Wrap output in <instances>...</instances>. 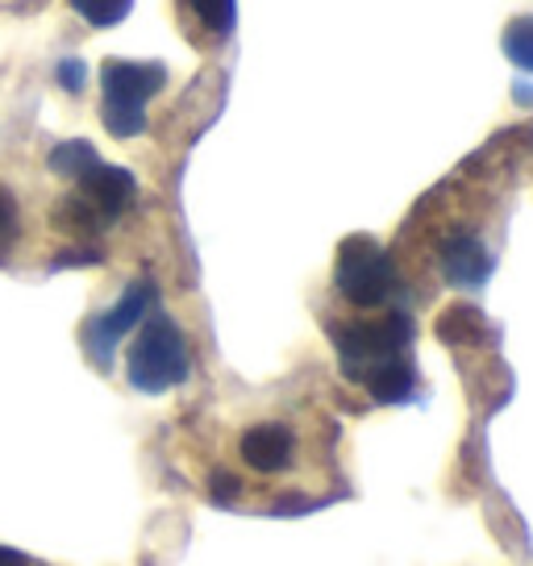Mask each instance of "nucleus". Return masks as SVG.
Listing matches in <instances>:
<instances>
[{
	"label": "nucleus",
	"mask_w": 533,
	"mask_h": 566,
	"mask_svg": "<svg viewBox=\"0 0 533 566\" xmlns=\"http://www.w3.org/2000/svg\"><path fill=\"white\" fill-rule=\"evenodd\" d=\"M54 84L63 92H72V96H80V92L88 88V63L84 59H63L54 67Z\"/></svg>",
	"instance_id": "obj_15"
},
{
	"label": "nucleus",
	"mask_w": 533,
	"mask_h": 566,
	"mask_svg": "<svg viewBox=\"0 0 533 566\" xmlns=\"http://www.w3.org/2000/svg\"><path fill=\"white\" fill-rule=\"evenodd\" d=\"M167 88L163 63H129L108 59L101 67V122L113 138H138L146 129V105L150 96Z\"/></svg>",
	"instance_id": "obj_4"
},
{
	"label": "nucleus",
	"mask_w": 533,
	"mask_h": 566,
	"mask_svg": "<svg viewBox=\"0 0 533 566\" xmlns=\"http://www.w3.org/2000/svg\"><path fill=\"white\" fill-rule=\"evenodd\" d=\"M438 263H442V275L450 287H459V292H475L488 283L492 275V250L483 247L480 233L471 230H459L450 233L442 247H438Z\"/></svg>",
	"instance_id": "obj_8"
},
{
	"label": "nucleus",
	"mask_w": 533,
	"mask_h": 566,
	"mask_svg": "<svg viewBox=\"0 0 533 566\" xmlns=\"http://www.w3.org/2000/svg\"><path fill=\"white\" fill-rule=\"evenodd\" d=\"M0 566H25V558L13 554V549H0Z\"/></svg>",
	"instance_id": "obj_16"
},
{
	"label": "nucleus",
	"mask_w": 533,
	"mask_h": 566,
	"mask_svg": "<svg viewBox=\"0 0 533 566\" xmlns=\"http://www.w3.org/2000/svg\"><path fill=\"white\" fill-rule=\"evenodd\" d=\"M75 196L88 200L105 226H113V221L125 217L129 205L138 200V179L129 176L125 167H108V163L96 159L84 176L75 179Z\"/></svg>",
	"instance_id": "obj_7"
},
{
	"label": "nucleus",
	"mask_w": 533,
	"mask_h": 566,
	"mask_svg": "<svg viewBox=\"0 0 533 566\" xmlns=\"http://www.w3.org/2000/svg\"><path fill=\"white\" fill-rule=\"evenodd\" d=\"M233 459H238V475H213V495L233 504L238 492H247V479L263 483L271 492H304L309 483V446L304 433L292 421L280 417H263L250 421L238 442H233Z\"/></svg>",
	"instance_id": "obj_2"
},
{
	"label": "nucleus",
	"mask_w": 533,
	"mask_h": 566,
	"mask_svg": "<svg viewBox=\"0 0 533 566\" xmlns=\"http://www.w3.org/2000/svg\"><path fill=\"white\" fill-rule=\"evenodd\" d=\"M334 287L346 304H355L363 313H379L391 308L400 296V271L391 263V254L375 238L355 233L346 238L334 263Z\"/></svg>",
	"instance_id": "obj_5"
},
{
	"label": "nucleus",
	"mask_w": 533,
	"mask_h": 566,
	"mask_svg": "<svg viewBox=\"0 0 533 566\" xmlns=\"http://www.w3.org/2000/svg\"><path fill=\"white\" fill-rule=\"evenodd\" d=\"M334 350L342 358L346 379L372 391L379 405H405L417 391V367L409 346L417 337V321L405 308H379V317L367 321H334L330 325Z\"/></svg>",
	"instance_id": "obj_1"
},
{
	"label": "nucleus",
	"mask_w": 533,
	"mask_h": 566,
	"mask_svg": "<svg viewBox=\"0 0 533 566\" xmlns=\"http://www.w3.org/2000/svg\"><path fill=\"white\" fill-rule=\"evenodd\" d=\"M188 9L213 38H230L238 25V0H188Z\"/></svg>",
	"instance_id": "obj_12"
},
{
	"label": "nucleus",
	"mask_w": 533,
	"mask_h": 566,
	"mask_svg": "<svg viewBox=\"0 0 533 566\" xmlns=\"http://www.w3.org/2000/svg\"><path fill=\"white\" fill-rule=\"evenodd\" d=\"M513 96H516V101H525V105H533V88H530V84H516Z\"/></svg>",
	"instance_id": "obj_17"
},
{
	"label": "nucleus",
	"mask_w": 533,
	"mask_h": 566,
	"mask_svg": "<svg viewBox=\"0 0 533 566\" xmlns=\"http://www.w3.org/2000/svg\"><path fill=\"white\" fill-rule=\"evenodd\" d=\"M21 217H18V200L9 196V188H0V263L9 259V250L18 242Z\"/></svg>",
	"instance_id": "obj_14"
},
{
	"label": "nucleus",
	"mask_w": 533,
	"mask_h": 566,
	"mask_svg": "<svg viewBox=\"0 0 533 566\" xmlns=\"http://www.w3.org/2000/svg\"><path fill=\"white\" fill-rule=\"evenodd\" d=\"M150 301H155V283H129V287L122 292V301L113 304L108 313H101V317H92L88 325H84V350H88L101 367H108V358H113V350H117V342L150 317Z\"/></svg>",
	"instance_id": "obj_6"
},
{
	"label": "nucleus",
	"mask_w": 533,
	"mask_h": 566,
	"mask_svg": "<svg viewBox=\"0 0 533 566\" xmlns=\"http://www.w3.org/2000/svg\"><path fill=\"white\" fill-rule=\"evenodd\" d=\"M192 375V350L188 337L167 313H150L138 325V337L125 354V379L143 396H163V391L188 384Z\"/></svg>",
	"instance_id": "obj_3"
},
{
	"label": "nucleus",
	"mask_w": 533,
	"mask_h": 566,
	"mask_svg": "<svg viewBox=\"0 0 533 566\" xmlns=\"http://www.w3.org/2000/svg\"><path fill=\"white\" fill-rule=\"evenodd\" d=\"M92 163H96V150H92L84 138L59 142V146L51 150V171L54 176H63V179H80Z\"/></svg>",
	"instance_id": "obj_11"
},
{
	"label": "nucleus",
	"mask_w": 533,
	"mask_h": 566,
	"mask_svg": "<svg viewBox=\"0 0 533 566\" xmlns=\"http://www.w3.org/2000/svg\"><path fill=\"white\" fill-rule=\"evenodd\" d=\"M72 9L80 18L96 25V30H108V25H122L134 9V0H72Z\"/></svg>",
	"instance_id": "obj_13"
},
{
	"label": "nucleus",
	"mask_w": 533,
	"mask_h": 566,
	"mask_svg": "<svg viewBox=\"0 0 533 566\" xmlns=\"http://www.w3.org/2000/svg\"><path fill=\"white\" fill-rule=\"evenodd\" d=\"M500 51L513 63L516 71L533 75V18H513L504 25V38H500Z\"/></svg>",
	"instance_id": "obj_9"
},
{
	"label": "nucleus",
	"mask_w": 533,
	"mask_h": 566,
	"mask_svg": "<svg viewBox=\"0 0 533 566\" xmlns=\"http://www.w3.org/2000/svg\"><path fill=\"white\" fill-rule=\"evenodd\" d=\"M483 329H488V321H483L480 308H471V304H454L450 313H442L438 321V334L446 342H480Z\"/></svg>",
	"instance_id": "obj_10"
}]
</instances>
